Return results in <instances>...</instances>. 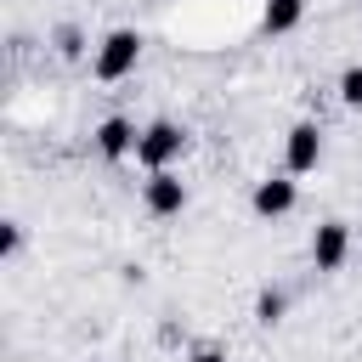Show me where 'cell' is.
<instances>
[{
  "label": "cell",
  "mask_w": 362,
  "mask_h": 362,
  "mask_svg": "<svg viewBox=\"0 0 362 362\" xmlns=\"http://www.w3.org/2000/svg\"><path fill=\"white\" fill-rule=\"evenodd\" d=\"M136 62H141V34L136 28H107L102 34V45H96V57H90V68H96V79H124V74H136Z\"/></svg>",
  "instance_id": "cell-1"
},
{
  "label": "cell",
  "mask_w": 362,
  "mask_h": 362,
  "mask_svg": "<svg viewBox=\"0 0 362 362\" xmlns=\"http://www.w3.org/2000/svg\"><path fill=\"white\" fill-rule=\"evenodd\" d=\"M187 153V130L175 119H153L141 130V147H136V164L153 175V170H175V158Z\"/></svg>",
  "instance_id": "cell-2"
},
{
  "label": "cell",
  "mask_w": 362,
  "mask_h": 362,
  "mask_svg": "<svg viewBox=\"0 0 362 362\" xmlns=\"http://www.w3.org/2000/svg\"><path fill=\"white\" fill-rule=\"evenodd\" d=\"M317 164H322V130L311 119L288 124V136H283V175H311Z\"/></svg>",
  "instance_id": "cell-3"
},
{
  "label": "cell",
  "mask_w": 362,
  "mask_h": 362,
  "mask_svg": "<svg viewBox=\"0 0 362 362\" xmlns=\"http://www.w3.org/2000/svg\"><path fill=\"white\" fill-rule=\"evenodd\" d=\"M294 204H300V187H294L288 175H266V181H255V192H249V209H255L260 221H283Z\"/></svg>",
  "instance_id": "cell-4"
},
{
  "label": "cell",
  "mask_w": 362,
  "mask_h": 362,
  "mask_svg": "<svg viewBox=\"0 0 362 362\" xmlns=\"http://www.w3.org/2000/svg\"><path fill=\"white\" fill-rule=\"evenodd\" d=\"M136 147H141V130H136L124 113H107V119L96 124V153H102L107 164H119V158H136Z\"/></svg>",
  "instance_id": "cell-5"
},
{
  "label": "cell",
  "mask_w": 362,
  "mask_h": 362,
  "mask_svg": "<svg viewBox=\"0 0 362 362\" xmlns=\"http://www.w3.org/2000/svg\"><path fill=\"white\" fill-rule=\"evenodd\" d=\"M141 204H147L153 215H181V209H187V181H181L175 170H153V175L141 181Z\"/></svg>",
  "instance_id": "cell-6"
},
{
  "label": "cell",
  "mask_w": 362,
  "mask_h": 362,
  "mask_svg": "<svg viewBox=\"0 0 362 362\" xmlns=\"http://www.w3.org/2000/svg\"><path fill=\"white\" fill-rule=\"evenodd\" d=\"M345 255H351V226H345V221H322V226L311 232V266H317V272H339Z\"/></svg>",
  "instance_id": "cell-7"
},
{
  "label": "cell",
  "mask_w": 362,
  "mask_h": 362,
  "mask_svg": "<svg viewBox=\"0 0 362 362\" xmlns=\"http://www.w3.org/2000/svg\"><path fill=\"white\" fill-rule=\"evenodd\" d=\"M300 17H305V0H266L260 28L266 34H288V28H300Z\"/></svg>",
  "instance_id": "cell-8"
},
{
  "label": "cell",
  "mask_w": 362,
  "mask_h": 362,
  "mask_svg": "<svg viewBox=\"0 0 362 362\" xmlns=\"http://www.w3.org/2000/svg\"><path fill=\"white\" fill-rule=\"evenodd\" d=\"M283 311H288V294H283V288H260V294H255V322L277 328V322H283Z\"/></svg>",
  "instance_id": "cell-9"
},
{
  "label": "cell",
  "mask_w": 362,
  "mask_h": 362,
  "mask_svg": "<svg viewBox=\"0 0 362 362\" xmlns=\"http://www.w3.org/2000/svg\"><path fill=\"white\" fill-rule=\"evenodd\" d=\"M339 102H345V107H362V62H351V68L339 74Z\"/></svg>",
  "instance_id": "cell-10"
},
{
  "label": "cell",
  "mask_w": 362,
  "mask_h": 362,
  "mask_svg": "<svg viewBox=\"0 0 362 362\" xmlns=\"http://www.w3.org/2000/svg\"><path fill=\"white\" fill-rule=\"evenodd\" d=\"M57 51H62V57H79V51H85V34H79L74 23H62V28H57Z\"/></svg>",
  "instance_id": "cell-11"
},
{
  "label": "cell",
  "mask_w": 362,
  "mask_h": 362,
  "mask_svg": "<svg viewBox=\"0 0 362 362\" xmlns=\"http://www.w3.org/2000/svg\"><path fill=\"white\" fill-rule=\"evenodd\" d=\"M17 249H23V221H6V226H0V255L11 260Z\"/></svg>",
  "instance_id": "cell-12"
},
{
  "label": "cell",
  "mask_w": 362,
  "mask_h": 362,
  "mask_svg": "<svg viewBox=\"0 0 362 362\" xmlns=\"http://www.w3.org/2000/svg\"><path fill=\"white\" fill-rule=\"evenodd\" d=\"M187 362H226V351H215V345H198Z\"/></svg>",
  "instance_id": "cell-13"
}]
</instances>
